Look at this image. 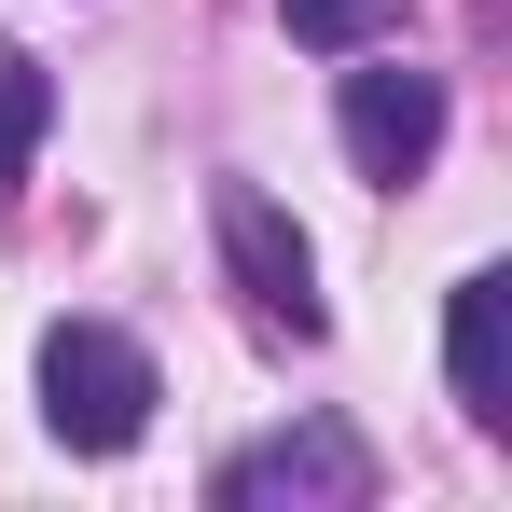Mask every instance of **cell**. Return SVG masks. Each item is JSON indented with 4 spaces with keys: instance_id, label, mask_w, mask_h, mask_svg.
I'll return each instance as SVG.
<instances>
[{
    "instance_id": "obj_1",
    "label": "cell",
    "mask_w": 512,
    "mask_h": 512,
    "mask_svg": "<svg viewBox=\"0 0 512 512\" xmlns=\"http://www.w3.org/2000/svg\"><path fill=\"white\" fill-rule=\"evenodd\" d=\"M153 346L111 333V319H56L42 333V429L70 443V457H125L139 429H153Z\"/></svg>"
},
{
    "instance_id": "obj_2",
    "label": "cell",
    "mask_w": 512,
    "mask_h": 512,
    "mask_svg": "<svg viewBox=\"0 0 512 512\" xmlns=\"http://www.w3.org/2000/svg\"><path fill=\"white\" fill-rule=\"evenodd\" d=\"M222 263H236V291H250V319L263 333H291V346H319L333 333V305H319V250H305V222L277 208V194H222Z\"/></svg>"
},
{
    "instance_id": "obj_3",
    "label": "cell",
    "mask_w": 512,
    "mask_h": 512,
    "mask_svg": "<svg viewBox=\"0 0 512 512\" xmlns=\"http://www.w3.org/2000/svg\"><path fill=\"white\" fill-rule=\"evenodd\" d=\"M333 125H346V167L402 194V180H416L429 153H443V84H429V70H346Z\"/></svg>"
},
{
    "instance_id": "obj_4",
    "label": "cell",
    "mask_w": 512,
    "mask_h": 512,
    "mask_svg": "<svg viewBox=\"0 0 512 512\" xmlns=\"http://www.w3.org/2000/svg\"><path fill=\"white\" fill-rule=\"evenodd\" d=\"M374 471H360V443L346 429H291V443H250V457H222V512H263V499H360Z\"/></svg>"
},
{
    "instance_id": "obj_5",
    "label": "cell",
    "mask_w": 512,
    "mask_h": 512,
    "mask_svg": "<svg viewBox=\"0 0 512 512\" xmlns=\"http://www.w3.org/2000/svg\"><path fill=\"white\" fill-rule=\"evenodd\" d=\"M512 277L485 263V277H457V305H443V374H457V416L471 429H499L512 416Z\"/></svg>"
},
{
    "instance_id": "obj_6",
    "label": "cell",
    "mask_w": 512,
    "mask_h": 512,
    "mask_svg": "<svg viewBox=\"0 0 512 512\" xmlns=\"http://www.w3.org/2000/svg\"><path fill=\"white\" fill-rule=\"evenodd\" d=\"M42 125H56V84H42V56H14V42H0V194L28 180Z\"/></svg>"
},
{
    "instance_id": "obj_7",
    "label": "cell",
    "mask_w": 512,
    "mask_h": 512,
    "mask_svg": "<svg viewBox=\"0 0 512 512\" xmlns=\"http://www.w3.org/2000/svg\"><path fill=\"white\" fill-rule=\"evenodd\" d=\"M277 28H291V42H319V56H360V42L388 28V0H277Z\"/></svg>"
}]
</instances>
